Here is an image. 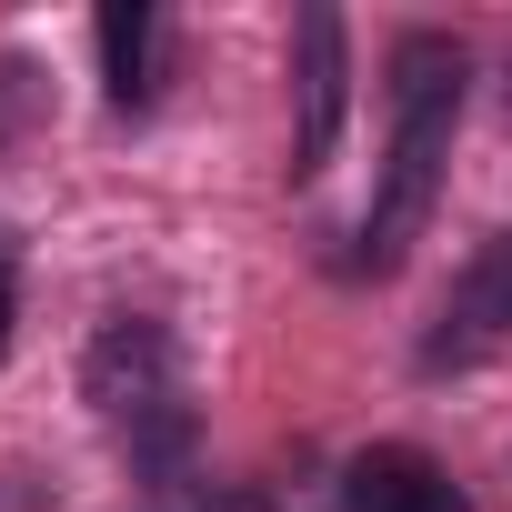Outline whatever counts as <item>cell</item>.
<instances>
[{"instance_id": "cell-1", "label": "cell", "mask_w": 512, "mask_h": 512, "mask_svg": "<svg viewBox=\"0 0 512 512\" xmlns=\"http://www.w3.org/2000/svg\"><path fill=\"white\" fill-rule=\"evenodd\" d=\"M452 111H462V51L442 31H412L392 51V171H382V201L362 221V262L392 272L422 211H432V181H442V141H452Z\"/></svg>"}, {"instance_id": "cell-3", "label": "cell", "mask_w": 512, "mask_h": 512, "mask_svg": "<svg viewBox=\"0 0 512 512\" xmlns=\"http://www.w3.org/2000/svg\"><path fill=\"white\" fill-rule=\"evenodd\" d=\"M81 382H91L101 412H141V402H161V332H151V322H111V332L91 342Z\"/></svg>"}, {"instance_id": "cell-4", "label": "cell", "mask_w": 512, "mask_h": 512, "mask_svg": "<svg viewBox=\"0 0 512 512\" xmlns=\"http://www.w3.org/2000/svg\"><path fill=\"white\" fill-rule=\"evenodd\" d=\"M352 512H462V492L422 462V452H362L352 462Z\"/></svg>"}, {"instance_id": "cell-6", "label": "cell", "mask_w": 512, "mask_h": 512, "mask_svg": "<svg viewBox=\"0 0 512 512\" xmlns=\"http://www.w3.org/2000/svg\"><path fill=\"white\" fill-rule=\"evenodd\" d=\"M462 322L512 332V231H492V241L472 251V272H462Z\"/></svg>"}, {"instance_id": "cell-2", "label": "cell", "mask_w": 512, "mask_h": 512, "mask_svg": "<svg viewBox=\"0 0 512 512\" xmlns=\"http://www.w3.org/2000/svg\"><path fill=\"white\" fill-rule=\"evenodd\" d=\"M342 141V11H302V141H292V171H322Z\"/></svg>"}, {"instance_id": "cell-8", "label": "cell", "mask_w": 512, "mask_h": 512, "mask_svg": "<svg viewBox=\"0 0 512 512\" xmlns=\"http://www.w3.org/2000/svg\"><path fill=\"white\" fill-rule=\"evenodd\" d=\"M0 352H11V282H0Z\"/></svg>"}, {"instance_id": "cell-7", "label": "cell", "mask_w": 512, "mask_h": 512, "mask_svg": "<svg viewBox=\"0 0 512 512\" xmlns=\"http://www.w3.org/2000/svg\"><path fill=\"white\" fill-rule=\"evenodd\" d=\"M201 512H262V502H251V492H221V502H201Z\"/></svg>"}, {"instance_id": "cell-5", "label": "cell", "mask_w": 512, "mask_h": 512, "mask_svg": "<svg viewBox=\"0 0 512 512\" xmlns=\"http://www.w3.org/2000/svg\"><path fill=\"white\" fill-rule=\"evenodd\" d=\"M101 61H111V101L131 111V101H151V11H131V0H111L101 11Z\"/></svg>"}]
</instances>
